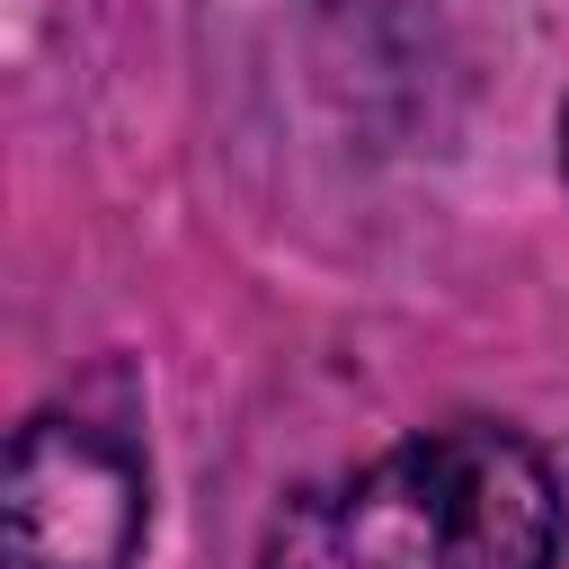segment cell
Listing matches in <instances>:
<instances>
[{"label":"cell","instance_id":"cell-1","mask_svg":"<svg viewBox=\"0 0 569 569\" xmlns=\"http://www.w3.org/2000/svg\"><path fill=\"white\" fill-rule=\"evenodd\" d=\"M551 560H560L551 462L498 418H453L382 445L373 462L302 489L258 551V569H551Z\"/></svg>","mask_w":569,"mask_h":569},{"label":"cell","instance_id":"cell-2","mask_svg":"<svg viewBox=\"0 0 569 569\" xmlns=\"http://www.w3.org/2000/svg\"><path fill=\"white\" fill-rule=\"evenodd\" d=\"M0 507H9V569H133L151 480L116 427L44 409L9 436Z\"/></svg>","mask_w":569,"mask_h":569},{"label":"cell","instance_id":"cell-3","mask_svg":"<svg viewBox=\"0 0 569 569\" xmlns=\"http://www.w3.org/2000/svg\"><path fill=\"white\" fill-rule=\"evenodd\" d=\"M560 178H569V107H560Z\"/></svg>","mask_w":569,"mask_h":569}]
</instances>
